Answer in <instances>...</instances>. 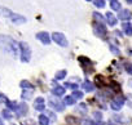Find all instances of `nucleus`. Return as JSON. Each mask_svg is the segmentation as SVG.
<instances>
[{"mask_svg":"<svg viewBox=\"0 0 132 125\" xmlns=\"http://www.w3.org/2000/svg\"><path fill=\"white\" fill-rule=\"evenodd\" d=\"M63 103H66V104H75V99L73 97H65Z\"/></svg>","mask_w":132,"mask_h":125,"instance_id":"17","label":"nucleus"},{"mask_svg":"<svg viewBox=\"0 0 132 125\" xmlns=\"http://www.w3.org/2000/svg\"><path fill=\"white\" fill-rule=\"evenodd\" d=\"M21 86H22V88H30V89L32 88V85H31L29 81H22V83H21Z\"/></svg>","mask_w":132,"mask_h":125,"instance_id":"24","label":"nucleus"},{"mask_svg":"<svg viewBox=\"0 0 132 125\" xmlns=\"http://www.w3.org/2000/svg\"><path fill=\"white\" fill-rule=\"evenodd\" d=\"M27 111V106L26 104H18V107H17V110H16V112L18 113V115H22V113H25Z\"/></svg>","mask_w":132,"mask_h":125,"instance_id":"13","label":"nucleus"},{"mask_svg":"<svg viewBox=\"0 0 132 125\" xmlns=\"http://www.w3.org/2000/svg\"><path fill=\"white\" fill-rule=\"evenodd\" d=\"M2 115H3V116H4V117H5V119H11V112H9V111H8V110H4V111H3V113H2Z\"/></svg>","mask_w":132,"mask_h":125,"instance_id":"25","label":"nucleus"},{"mask_svg":"<svg viewBox=\"0 0 132 125\" xmlns=\"http://www.w3.org/2000/svg\"><path fill=\"white\" fill-rule=\"evenodd\" d=\"M2 13L4 14V16H7V17H9L14 23H23V22H26V18L25 17H22V16H18V14H14V13H12V12H9L8 9H2Z\"/></svg>","mask_w":132,"mask_h":125,"instance_id":"1","label":"nucleus"},{"mask_svg":"<svg viewBox=\"0 0 132 125\" xmlns=\"http://www.w3.org/2000/svg\"><path fill=\"white\" fill-rule=\"evenodd\" d=\"M93 17H95V18L98 21V23H104V22H105L104 17H102V16H100L98 13H93Z\"/></svg>","mask_w":132,"mask_h":125,"instance_id":"19","label":"nucleus"},{"mask_svg":"<svg viewBox=\"0 0 132 125\" xmlns=\"http://www.w3.org/2000/svg\"><path fill=\"white\" fill-rule=\"evenodd\" d=\"M95 119L101 120V113H100V112H95Z\"/></svg>","mask_w":132,"mask_h":125,"instance_id":"27","label":"nucleus"},{"mask_svg":"<svg viewBox=\"0 0 132 125\" xmlns=\"http://www.w3.org/2000/svg\"><path fill=\"white\" fill-rule=\"evenodd\" d=\"M0 125H3V124H2V121H0Z\"/></svg>","mask_w":132,"mask_h":125,"instance_id":"29","label":"nucleus"},{"mask_svg":"<svg viewBox=\"0 0 132 125\" xmlns=\"http://www.w3.org/2000/svg\"><path fill=\"white\" fill-rule=\"evenodd\" d=\"M83 89H84L86 92H92V90L95 89V86H93V84H91L89 81H86V83L83 84Z\"/></svg>","mask_w":132,"mask_h":125,"instance_id":"15","label":"nucleus"},{"mask_svg":"<svg viewBox=\"0 0 132 125\" xmlns=\"http://www.w3.org/2000/svg\"><path fill=\"white\" fill-rule=\"evenodd\" d=\"M110 50H111V52H113L114 54H117V55H119V54H120L119 49H118V48H115L114 45H110Z\"/></svg>","mask_w":132,"mask_h":125,"instance_id":"22","label":"nucleus"},{"mask_svg":"<svg viewBox=\"0 0 132 125\" xmlns=\"http://www.w3.org/2000/svg\"><path fill=\"white\" fill-rule=\"evenodd\" d=\"M34 107H35V110H38V111H43L44 110V98H42V97H39V98H36L35 99V102H34Z\"/></svg>","mask_w":132,"mask_h":125,"instance_id":"6","label":"nucleus"},{"mask_svg":"<svg viewBox=\"0 0 132 125\" xmlns=\"http://www.w3.org/2000/svg\"><path fill=\"white\" fill-rule=\"evenodd\" d=\"M93 3L97 8H104L105 7V0H93Z\"/></svg>","mask_w":132,"mask_h":125,"instance_id":"18","label":"nucleus"},{"mask_svg":"<svg viewBox=\"0 0 132 125\" xmlns=\"http://www.w3.org/2000/svg\"><path fill=\"white\" fill-rule=\"evenodd\" d=\"M52 39L54 40V43H57L61 46H66V45H68V40H66L65 35L61 34V32H53L52 34Z\"/></svg>","mask_w":132,"mask_h":125,"instance_id":"3","label":"nucleus"},{"mask_svg":"<svg viewBox=\"0 0 132 125\" xmlns=\"http://www.w3.org/2000/svg\"><path fill=\"white\" fill-rule=\"evenodd\" d=\"M123 28H124L127 35H132V23H129V22L123 23Z\"/></svg>","mask_w":132,"mask_h":125,"instance_id":"12","label":"nucleus"},{"mask_svg":"<svg viewBox=\"0 0 132 125\" xmlns=\"http://www.w3.org/2000/svg\"><path fill=\"white\" fill-rule=\"evenodd\" d=\"M20 48H21V52H22V55H21V59L23 62H29L30 58H31V50L29 48V45L26 43H21L20 44Z\"/></svg>","mask_w":132,"mask_h":125,"instance_id":"2","label":"nucleus"},{"mask_svg":"<svg viewBox=\"0 0 132 125\" xmlns=\"http://www.w3.org/2000/svg\"><path fill=\"white\" fill-rule=\"evenodd\" d=\"M106 27H105V25L104 23H96L95 25V34L97 35V36H100V37H102V36H105L106 35Z\"/></svg>","mask_w":132,"mask_h":125,"instance_id":"5","label":"nucleus"},{"mask_svg":"<svg viewBox=\"0 0 132 125\" xmlns=\"http://www.w3.org/2000/svg\"><path fill=\"white\" fill-rule=\"evenodd\" d=\"M110 5H111V9L113 11H119L120 9V3L118 2V0H111Z\"/></svg>","mask_w":132,"mask_h":125,"instance_id":"14","label":"nucleus"},{"mask_svg":"<svg viewBox=\"0 0 132 125\" xmlns=\"http://www.w3.org/2000/svg\"><path fill=\"white\" fill-rule=\"evenodd\" d=\"M123 104H124V98H123L122 95H118V97L111 102V108H113L114 111H118V110L122 108Z\"/></svg>","mask_w":132,"mask_h":125,"instance_id":"4","label":"nucleus"},{"mask_svg":"<svg viewBox=\"0 0 132 125\" xmlns=\"http://www.w3.org/2000/svg\"><path fill=\"white\" fill-rule=\"evenodd\" d=\"M126 70H127L128 74L132 75V63H128V62H127V63H126Z\"/></svg>","mask_w":132,"mask_h":125,"instance_id":"23","label":"nucleus"},{"mask_svg":"<svg viewBox=\"0 0 132 125\" xmlns=\"http://www.w3.org/2000/svg\"><path fill=\"white\" fill-rule=\"evenodd\" d=\"M36 37L39 39V40H42L44 44H49L51 43V39H49V35L47 34V32H39L38 35H36Z\"/></svg>","mask_w":132,"mask_h":125,"instance_id":"8","label":"nucleus"},{"mask_svg":"<svg viewBox=\"0 0 132 125\" xmlns=\"http://www.w3.org/2000/svg\"><path fill=\"white\" fill-rule=\"evenodd\" d=\"M51 106H52L54 110H57V111H62V110H63V106H61V103H60L58 101L51 99Z\"/></svg>","mask_w":132,"mask_h":125,"instance_id":"10","label":"nucleus"},{"mask_svg":"<svg viewBox=\"0 0 132 125\" xmlns=\"http://www.w3.org/2000/svg\"><path fill=\"white\" fill-rule=\"evenodd\" d=\"M87 2H91V0H87Z\"/></svg>","mask_w":132,"mask_h":125,"instance_id":"30","label":"nucleus"},{"mask_svg":"<svg viewBox=\"0 0 132 125\" xmlns=\"http://www.w3.org/2000/svg\"><path fill=\"white\" fill-rule=\"evenodd\" d=\"M39 122H40V125H48L49 120H48V117H47V116L40 115V117H39Z\"/></svg>","mask_w":132,"mask_h":125,"instance_id":"16","label":"nucleus"},{"mask_svg":"<svg viewBox=\"0 0 132 125\" xmlns=\"http://www.w3.org/2000/svg\"><path fill=\"white\" fill-rule=\"evenodd\" d=\"M83 125H96V124H93L91 120H86V121L83 122Z\"/></svg>","mask_w":132,"mask_h":125,"instance_id":"26","label":"nucleus"},{"mask_svg":"<svg viewBox=\"0 0 132 125\" xmlns=\"http://www.w3.org/2000/svg\"><path fill=\"white\" fill-rule=\"evenodd\" d=\"M118 18L122 20V21L131 20V13H129V11H120L119 14H118Z\"/></svg>","mask_w":132,"mask_h":125,"instance_id":"9","label":"nucleus"},{"mask_svg":"<svg viewBox=\"0 0 132 125\" xmlns=\"http://www.w3.org/2000/svg\"><path fill=\"white\" fill-rule=\"evenodd\" d=\"M105 18H106V22H108L110 26H114V25L117 23V17H115L111 12H108L106 16H105Z\"/></svg>","mask_w":132,"mask_h":125,"instance_id":"7","label":"nucleus"},{"mask_svg":"<svg viewBox=\"0 0 132 125\" xmlns=\"http://www.w3.org/2000/svg\"><path fill=\"white\" fill-rule=\"evenodd\" d=\"M82 97H83V93L79 92V90L73 93V98H74V99H79V98H82Z\"/></svg>","mask_w":132,"mask_h":125,"instance_id":"21","label":"nucleus"},{"mask_svg":"<svg viewBox=\"0 0 132 125\" xmlns=\"http://www.w3.org/2000/svg\"><path fill=\"white\" fill-rule=\"evenodd\" d=\"M65 76H66V71H60V72H57V75H56V80L63 79Z\"/></svg>","mask_w":132,"mask_h":125,"instance_id":"20","label":"nucleus"},{"mask_svg":"<svg viewBox=\"0 0 132 125\" xmlns=\"http://www.w3.org/2000/svg\"><path fill=\"white\" fill-rule=\"evenodd\" d=\"M53 94L54 95H62V94H65V88L63 86H56V88H53Z\"/></svg>","mask_w":132,"mask_h":125,"instance_id":"11","label":"nucleus"},{"mask_svg":"<svg viewBox=\"0 0 132 125\" xmlns=\"http://www.w3.org/2000/svg\"><path fill=\"white\" fill-rule=\"evenodd\" d=\"M127 3H129V4H132V0H127Z\"/></svg>","mask_w":132,"mask_h":125,"instance_id":"28","label":"nucleus"}]
</instances>
